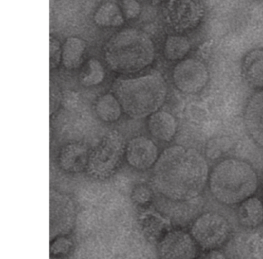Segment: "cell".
I'll use <instances>...</instances> for the list:
<instances>
[{"label":"cell","instance_id":"cell-1","mask_svg":"<svg viewBox=\"0 0 263 259\" xmlns=\"http://www.w3.org/2000/svg\"><path fill=\"white\" fill-rule=\"evenodd\" d=\"M209 164L193 148L173 146L163 151L154 169V183L158 192L170 200H195L209 182Z\"/></svg>","mask_w":263,"mask_h":259},{"label":"cell","instance_id":"cell-2","mask_svg":"<svg viewBox=\"0 0 263 259\" xmlns=\"http://www.w3.org/2000/svg\"><path fill=\"white\" fill-rule=\"evenodd\" d=\"M112 91L123 110L133 118H142L159 111L167 95V85L160 72L115 81Z\"/></svg>","mask_w":263,"mask_h":259},{"label":"cell","instance_id":"cell-3","mask_svg":"<svg viewBox=\"0 0 263 259\" xmlns=\"http://www.w3.org/2000/svg\"><path fill=\"white\" fill-rule=\"evenodd\" d=\"M208 183L212 197L217 201L232 206L255 194L258 187V177L247 162L226 159L210 171Z\"/></svg>","mask_w":263,"mask_h":259},{"label":"cell","instance_id":"cell-4","mask_svg":"<svg viewBox=\"0 0 263 259\" xmlns=\"http://www.w3.org/2000/svg\"><path fill=\"white\" fill-rule=\"evenodd\" d=\"M155 58L150 37L138 29H125L112 37L104 48L108 67L119 74H133L146 68Z\"/></svg>","mask_w":263,"mask_h":259},{"label":"cell","instance_id":"cell-5","mask_svg":"<svg viewBox=\"0 0 263 259\" xmlns=\"http://www.w3.org/2000/svg\"><path fill=\"white\" fill-rule=\"evenodd\" d=\"M162 13L166 26L172 31L185 34L202 24L206 9L202 0H165Z\"/></svg>","mask_w":263,"mask_h":259},{"label":"cell","instance_id":"cell-6","mask_svg":"<svg viewBox=\"0 0 263 259\" xmlns=\"http://www.w3.org/2000/svg\"><path fill=\"white\" fill-rule=\"evenodd\" d=\"M190 233L203 251L218 249L232 235V227L224 216L207 212L198 216L191 227Z\"/></svg>","mask_w":263,"mask_h":259},{"label":"cell","instance_id":"cell-7","mask_svg":"<svg viewBox=\"0 0 263 259\" xmlns=\"http://www.w3.org/2000/svg\"><path fill=\"white\" fill-rule=\"evenodd\" d=\"M124 140L118 132H110L89 155L87 169L91 175L105 177L118 166L124 154Z\"/></svg>","mask_w":263,"mask_h":259},{"label":"cell","instance_id":"cell-8","mask_svg":"<svg viewBox=\"0 0 263 259\" xmlns=\"http://www.w3.org/2000/svg\"><path fill=\"white\" fill-rule=\"evenodd\" d=\"M210 78L204 61L196 58H186L178 61L172 71L174 84L185 95H196L207 86Z\"/></svg>","mask_w":263,"mask_h":259},{"label":"cell","instance_id":"cell-9","mask_svg":"<svg viewBox=\"0 0 263 259\" xmlns=\"http://www.w3.org/2000/svg\"><path fill=\"white\" fill-rule=\"evenodd\" d=\"M198 244L190 232L172 230L166 233L158 244V254L162 258L193 259L198 255Z\"/></svg>","mask_w":263,"mask_h":259},{"label":"cell","instance_id":"cell-10","mask_svg":"<svg viewBox=\"0 0 263 259\" xmlns=\"http://www.w3.org/2000/svg\"><path fill=\"white\" fill-rule=\"evenodd\" d=\"M243 123L248 135L263 149V89L256 91L248 99Z\"/></svg>","mask_w":263,"mask_h":259},{"label":"cell","instance_id":"cell-11","mask_svg":"<svg viewBox=\"0 0 263 259\" xmlns=\"http://www.w3.org/2000/svg\"><path fill=\"white\" fill-rule=\"evenodd\" d=\"M74 208L68 197L59 194H50V236L67 232L73 225Z\"/></svg>","mask_w":263,"mask_h":259},{"label":"cell","instance_id":"cell-12","mask_svg":"<svg viewBox=\"0 0 263 259\" xmlns=\"http://www.w3.org/2000/svg\"><path fill=\"white\" fill-rule=\"evenodd\" d=\"M126 158L129 164L136 169H149L158 160V149L149 139L144 136L136 137L127 144Z\"/></svg>","mask_w":263,"mask_h":259},{"label":"cell","instance_id":"cell-13","mask_svg":"<svg viewBox=\"0 0 263 259\" xmlns=\"http://www.w3.org/2000/svg\"><path fill=\"white\" fill-rule=\"evenodd\" d=\"M241 72L249 87L257 90L263 89V47L252 49L244 55Z\"/></svg>","mask_w":263,"mask_h":259},{"label":"cell","instance_id":"cell-14","mask_svg":"<svg viewBox=\"0 0 263 259\" xmlns=\"http://www.w3.org/2000/svg\"><path fill=\"white\" fill-rule=\"evenodd\" d=\"M89 155L88 149L84 145L78 143H70L61 150L60 165L67 172H81L87 167Z\"/></svg>","mask_w":263,"mask_h":259},{"label":"cell","instance_id":"cell-15","mask_svg":"<svg viewBox=\"0 0 263 259\" xmlns=\"http://www.w3.org/2000/svg\"><path fill=\"white\" fill-rule=\"evenodd\" d=\"M148 129L152 136L162 142H171L176 135L178 123L169 112L158 111L150 115Z\"/></svg>","mask_w":263,"mask_h":259},{"label":"cell","instance_id":"cell-16","mask_svg":"<svg viewBox=\"0 0 263 259\" xmlns=\"http://www.w3.org/2000/svg\"><path fill=\"white\" fill-rule=\"evenodd\" d=\"M238 218L240 225L247 228H255L263 222V203L258 197H252L239 203Z\"/></svg>","mask_w":263,"mask_h":259},{"label":"cell","instance_id":"cell-17","mask_svg":"<svg viewBox=\"0 0 263 259\" xmlns=\"http://www.w3.org/2000/svg\"><path fill=\"white\" fill-rule=\"evenodd\" d=\"M192 48V43L187 36L175 33L165 40L163 51L167 61H181L187 58Z\"/></svg>","mask_w":263,"mask_h":259},{"label":"cell","instance_id":"cell-18","mask_svg":"<svg viewBox=\"0 0 263 259\" xmlns=\"http://www.w3.org/2000/svg\"><path fill=\"white\" fill-rule=\"evenodd\" d=\"M86 44L78 38H69L62 47V63L69 70L77 69L82 62Z\"/></svg>","mask_w":263,"mask_h":259},{"label":"cell","instance_id":"cell-19","mask_svg":"<svg viewBox=\"0 0 263 259\" xmlns=\"http://www.w3.org/2000/svg\"><path fill=\"white\" fill-rule=\"evenodd\" d=\"M121 107L115 95L107 94L98 98L95 106L97 115L104 122L117 121L121 115Z\"/></svg>","mask_w":263,"mask_h":259},{"label":"cell","instance_id":"cell-20","mask_svg":"<svg viewBox=\"0 0 263 259\" xmlns=\"http://www.w3.org/2000/svg\"><path fill=\"white\" fill-rule=\"evenodd\" d=\"M95 22L101 27H119L124 24V13L116 4L106 3L95 13Z\"/></svg>","mask_w":263,"mask_h":259},{"label":"cell","instance_id":"cell-21","mask_svg":"<svg viewBox=\"0 0 263 259\" xmlns=\"http://www.w3.org/2000/svg\"><path fill=\"white\" fill-rule=\"evenodd\" d=\"M104 78V67L96 59H90L87 64V71L82 74L81 83L84 86L97 85L102 82Z\"/></svg>","mask_w":263,"mask_h":259},{"label":"cell","instance_id":"cell-22","mask_svg":"<svg viewBox=\"0 0 263 259\" xmlns=\"http://www.w3.org/2000/svg\"><path fill=\"white\" fill-rule=\"evenodd\" d=\"M231 144L232 142L228 137L213 139L208 143L206 146V156L212 160L218 158L226 151L229 150Z\"/></svg>","mask_w":263,"mask_h":259},{"label":"cell","instance_id":"cell-23","mask_svg":"<svg viewBox=\"0 0 263 259\" xmlns=\"http://www.w3.org/2000/svg\"><path fill=\"white\" fill-rule=\"evenodd\" d=\"M62 60V47L57 38L50 37V68L54 69Z\"/></svg>","mask_w":263,"mask_h":259},{"label":"cell","instance_id":"cell-24","mask_svg":"<svg viewBox=\"0 0 263 259\" xmlns=\"http://www.w3.org/2000/svg\"><path fill=\"white\" fill-rule=\"evenodd\" d=\"M122 12L127 19H135L141 13V5L136 0H123Z\"/></svg>","mask_w":263,"mask_h":259},{"label":"cell","instance_id":"cell-25","mask_svg":"<svg viewBox=\"0 0 263 259\" xmlns=\"http://www.w3.org/2000/svg\"><path fill=\"white\" fill-rule=\"evenodd\" d=\"M135 194V200L140 203H144V202L147 201L150 198V194L149 191L146 188L139 187L136 189Z\"/></svg>","mask_w":263,"mask_h":259},{"label":"cell","instance_id":"cell-26","mask_svg":"<svg viewBox=\"0 0 263 259\" xmlns=\"http://www.w3.org/2000/svg\"><path fill=\"white\" fill-rule=\"evenodd\" d=\"M208 258H224V256L223 255V253L218 251V249L211 250V251H207Z\"/></svg>","mask_w":263,"mask_h":259},{"label":"cell","instance_id":"cell-27","mask_svg":"<svg viewBox=\"0 0 263 259\" xmlns=\"http://www.w3.org/2000/svg\"><path fill=\"white\" fill-rule=\"evenodd\" d=\"M147 1L153 3V4H157V3H159L160 1H161V0H147Z\"/></svg>","mask_w":263,"mask_h":259},{"label":"cell","instance_id":"cell-28","mask_svg":"<svg viewBox=\"0 0 263 259\" xmlns=\"http://www.w3.org/2000/svg\"><path fill=\"white\" fill-rule=\"evenodd\" d=\"M262 188H263V179H262Z\"/></svg>","mask_w":263,"mask_h":259}]
</instances>
